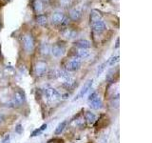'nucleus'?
<instances>
[{
	"label": "nucleus",
	"instance_id": "nucleus-1",
	"mask_svg": "<svg viewBox=\"0 0 152 143\" xmlns=\"http://www.w3.org/2000/svg\"><path fill=\"white\" fill-rule=\"evenodd\" d=\"M45 97L49 102H56L59 99H61V94L56 89L52 87H47L44 89Z\"/></svg>",
	"mask_w": 152,
	"mask_h": 143
},
{
	"label": "nucleus",
	"instance_id": "nucleus-2",
	"mask_svg": "<svg viewBox=\"0 0 152 143\" xmlns=\"http://www.w3.org/2000/svg\"><path fill=\"white\" fill-rule=\"evenodd\" d=\"M23 48L27 52H32L34 50V38L31 33H26L22 37Z\"/></svg>",
	"mask_w": 152,
	"mask_h": 143
},
{
	"label": "nucleus",
	"instance_id": "nucleus-3",
	"mask_svg": "<svg viewBox=\"0 0 152 143\" xmlns=\"http://www.w3.org/2000/svg\"><path fill=\"white\" fill-rule=\"evenodd\" d=\"M88 103H89V107L94 110H99L103 108V101L101 97H99L98 94L96 92L92 93L89 95L88 97Z\"/></svg>",
	"mask_w": 152,
	"mask_h": 143
},
{
	"label": "nucleus",
	"instance_id": "nucleus-4",
	"mask_svg": "<svg viewBox=\"0 0 152 143\" xmlns=\"http://www.w3.org/2000/svg\"><path fill=\"white\" fill-rule=\"evenodd\" d=\"M81 64H82V59L78 58L77 56H74L68 61V63L66 65V71L68 72L78 71L81 68Z\"/></svg>",
	"mask_w": 152,
	"mask_h": 143
},
{
	"label": "nucleus",
	"instance_id": "nucleus-5",
	"mask_svg": "<svg viewBox=\"0 0 152 143\" xmlns=\"http://www.w3.org/2000/svg\"><path fill=\"white\" fill-rule=\"evenodd\" d=\"M48 72V64L45 61H38L34 66V74L38 77L44 76Z\"/></svg>",
	"mask_w": 152,
	"mask_h": 143
},
{
	"label": "nucleus",
	"instance_id": "nucleus-6",
	"mask_svg": "<svg viewBox=\"0 0 152 143\" xmlns=\"http://www.w3.org/2000/svg\"><path fill=\"white\" fill-rule=\"evenodd\" d=\"M51 54L55 57H60L66 52V47L61 44H54L51 47Z\"/></svg>",
	"mask_w": 152,
	"mask_h": 143
},
{
	"label": "nucleus",
	"instance_id": "nucleus-7",
	"mask_svg": "<svg viewBox=\"0 0 152 143\" xmlns=\"http://www.w3.org/2000/svg\"><path fill=\"white\" fill-rule=\"evenodd\" d=\"M13 103L16 104L17 106H20L24 102H25V94L22 91H16L13 94Z\"/></svg>",
	"mask_w": 152,
	"mask_h": 143
},
{
	"label": "nucleus",
	"instance_id": "nucleus-8",
	"mask_svg": "<svg viewBox=\"0 0 152 143\" xmlns=\"http://www.w3.org/2000/svg\"><path fill=\"white\" fill-rule=\"evenodd\" d=\"M92 84H93V80L92 79H90V80H88V81H87V82L85 83V85L82 87V89H81V91H80V93L78 94V95H77V97H76L75 99H78V98H81V97H83L84 95L87 94L88 91L91 89V87H92Z\"/></svg>",
	"mask_w": 152,
	"mask_h": 143
},
{
	"label": "nucleus",
	"instance_id": "nucleus-9",
	"mask_svg": "<svg viewBox=\"0 0 152 143\" xmlns=\"http://www.w3.org/2000/svg\"><path fill=\"white\" fill-rule=\"evenodd\" d=\"M91 25V28L94 32H102L107 29V26L104 22L103 20H100V21H96V22H93V23H90Z\"/></svg>",
	"mask_w": 152,
	"mask_h": 143
},
{
	"label": "nucleus",
	"instance_id": "nucleus-10",
	"mask_svg": "<svg viewBox=\"0 0 152 143\" xmlns=\"http://www.w3.org/2000/svg\"><path fill=\"white\" fill-rule=\"evenodd\" d=\"M64 18H65V15L63 13H60V12H56V13H54L53 14H52L51 21H52V23H54V24H60V25H61V23H62V21H63Z\"/></svg>",
	"mask_w": 152,
	"mask_h": 143
},
{
	"label": "nucleus",
	"instance_id": "nucleus-11",
	"mask_svg": "<svg viewBox=\"0 0 152 143\" xmlns=\"http://www.w3.org/2000/svg\"><path fill=\"white\" fill-rule=\"evenodd\" d=\"M90 55V52L88 51V49H79L77 51V52L75 54V56H77L80 59H85L88 57Z\"/></svg>",
	"mask_w": 152,
	"mask_h": 143
},
{
	"label": "nucleus",
	"instance_id": "nucleus-12",
	"mask_svg": "<svg viewBox=\"0 0 152 143\" xmlns=\"http://www.w3.org/2000/svg\"><path fill=\"white\" fill-rule=\"evenodd\" d=\"M100 20H103L102 14L100 13L98 11H96V10H93V11L91 12V13H90V23L100 21Z\"/></svg>",
	"mask_w": 152,
	"mask_h": 143
},
{
	"label": "nucleus",
	"instance_id": "nucleus-13",
	"mask_svg": "<svg viewBox=\"0 0 152 143\" xmlns=\"http://www.w3.org/2000/svg\"><path fill=\"white\" fill-rule=\"evenodd\" d=\"M75 46L78 47L79 49H88L90 47V42L86 39H81L75 42Z\"/></svg>",
	"mask_w": 152,
	"mask_h": 143
},
{
	"label": "nucleus",
	"instance_id": "nucleus-14",
	"mask_svg": "<svg viewBox=\"0 0 152 143\" xmlns=\"http://www.w3.org/2000/svg\"><path fill=\"white\" fill-rule=\"evenodd\" d=\"M81 16H82V13H81L79 10L73 9L69 12V17H70V19H72L73 21H78L81 18Z\"/></svg>",
	"mask_w": 152,
	"mask_h": 143
},
{
	"label": "nucleus",
	"instance_id": "nucleus-15",
	"mask_svg": "<svg viewBox=\"0 0 152 143\" xmlns=\"http://www.w3.org/2000/svg\"><path fill=\"white\" fill-rule=\"evenodd\" d=\"M85 118H86V120L88 121V123L93 124L95 122V120H96V116H95V114L91 112H86L85 113Z\"/></svg>",
	"mask_w": 152,
	"mask_h": 143
},
{
	"label": "nucleus",
	"instance_id": "nucleus-16",
	"mask_svg": "<svg viewBox=\"0 0 152 143\" xmlns=\"http://www.w3.org/2000/svg\"><path fill=\"white\" fill-rule=\"evenodd\" d=\"M66 120H64V121H62L61 123L58 124V126L56 127L55 129V131H54V133L57 136V135H61V133L64 131V129L66 128Z\"/></svg>",
	"mask_w": 152,
	"mask_h": 143
},
{
	"label": "nucleus",
	"instance_id": "nucleus-17",
	"mask_svg": "<svg viewBox=\"0 0 152 143\" xmlns=\"http://www.w3.org/2000/svg\"><path fill=\"white\" fill-rule=\"evenodd\" d=\"M35 21H36L37 24H39V25L44 26V25H46V24H47L48 19H47V16H45L44 14H39V15L36 16Z\"/></svg>",
	"mask_w": 152,
	"mask_h": 143
},
{
	"label": "nucleus",
	"instance_id": "nucleus-18",
	"mask_svg": "<svg viewBox=\"0 0 152 143\" xmlns=\"http://www.w3.org/2000/svg\"><path fill=\"white\" fill-rule=\"evenodd\" d=\"M33 9L36 13H41L43 10V4L40 0H35L34 3H33Z\"/></svg>",
	"mask_w": 152,
	"mask_h": 143
},
{
	"label": "nucleus",
	"instance_id": "nucleus-19",
	"mask_svg": "<svg viewBox=\"0 0 152 143\" xmlns=\"http://www.w3.org/2000/svg\"><path fill=\"white\" fill-rule=\"evenodd\" d=\"M47 129V124H43V125L40 127V128H38V129H36V130H34L32 133H31V136H39L40 133L44 131V130H46Z\"/></svg>",
	"mask_w": 152,
	"mask_h": 143
},
{
	"label": "nucleus",
	"instance_id": "nucleus-20",
	"mask_svg": "<svg viewBox=\"0 0 152 143\" xmlns=\"http://www.w3.org/2000/svg\"><path fill=\"white\" fill-rule=\"evenodd\" d=\"M51 51V47L49 44H43L41 47V52L44 55H48Z\"/></svg>",
	"mask_w": 152,
	"mask_h": 143
},
{
	"label": "nucleus",
	"instance_id": "nucleus-21",
	"mask_svg": "<svg viewBox=\"0 0 152 143\" xmlns=\"http://www.w3.org/2000/svg\"><path fill=\"white\" fill-rule=\"evenodd\" d=\"M64 36H66V38H69V39H70V38H74L76 36V32L72 30H66L65 32H64Z\"/></svg>",
	"mask_w": 152,
	"mask_h": 143
},
{
	"label": "nucleus",
	"instance_id": "nucleus-22",
	"mask_svg": "<svg viewBox=\"0 0 152 143\" xmlns=\"http://www.w3.org/2000/svg\"><path fill=\"white\" fill-rule=\"evenodd\" d=\"M118 61H119V55H114V56L110 57V58L108 59L107 64H108L109 66H114V65H115V64L117 63Z\"/></svg>",
	"mask_w": 152,
	"mask_h": 143
},
{
	"label": "nucleus",
	"instance_id": "nucleus-23",
	"mask_svg": "<svg viewBox=\"0 0 152 143\" xmlns=\"http://www.w3.org/2000/svg\"><path fill=\"white\" fill-rule=\"evenodd\" d=\"M15 133H19V135H21V133H23V127L21 124H18V125L15 127Z\"/></svg>",
	"mask_w": 152,
	"mask_h": 143
},
{
	"label": "nucleus",
	"instance_id": "nucleus-24",
	"mask_svg": "<svg viewBox=\"0 0 152 143\" xmlns=\"http://www.w3.org/2000/svg\"><path fill=\"white\" fill-rule=\"evenodd\" d=\"M107 65V62L106 63H104V64H102V65H100V67H99V69H98V71H97V74H100L102 73V72L104 71V66Z\"/></svg>",
	"mask_w": 152,
	"mask_h": 143
},
{
	"label": "nucleus",
	"instance_id": "nucleus-25",
	"mask_svg": "<svg viewBox=\"0 0 152 143\" xmlns=\"http://www.w3.org/2000/svg\"><path fill=\"white\" fill-rule=\"evenodd\" d=\"M10 142H11V139H10V136L7 135L6 136H5V137L3 138L2 143H10Z\"/></svg>",
	"mask_w": 152,
	"mask_h": 143
},
{
	"label": "nucleus",
	"instance_id": "nucleus-26",
	"mask_svg": "<svg viewBox=\"0 0 152 143\" xmlns=\"http://www.w3.org/2000/svg\"><path fill=\"white\" fill-rule=\"evenodd\" d=\"M61 3L64 5V6H69L70 3V0H61Z\"/></svg>",
	"mask_w": 152,
	"mask_h": 143
},
{
	"label": "nucleus",
	"instance_id": "nucleus-27",
	"mask_svg": "<svg viewBox=\"0 0 152 143\" xmlns=\"http://www.w3.org/2000/svg\"><path fill=\"white\" fill-rule=\"evenodd\" d=\"M115 48H119V38H117V40H116V46Z\"/></svg>",
	"mask_w": 152,
	"mask_h": 143
}]
</instances>
